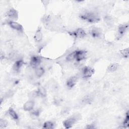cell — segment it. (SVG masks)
<instances>
[{
    "mask_svg": "<svg viewBox=\"0 0 129 129\" xmlns=\"http://www.w3.org/2000/svg\"><path fill=\"white\" fill-rule=\"evenodd\" d=\"M78 80V78L76 76L71 77L66 82L67 86L68 88L71 89L73 88L76 84Z\"/></svg>",
    "mask_w": 129,
    "mask_h": 129,
    "instance_id": "obj_13",
    "label": "cell"
},
{
    "mask_svg": "<svg viewBox=\"0 0 129 129\" xmlns=\"http://www.w3.org/2000/svg\"><path fill=\"white\" fill-rule=\"evenodd\" d=\"M45 73V70L42 67H38L35 69V75L37 78H41Z\"/></svg>",
    "mask_w": 129,
    "mask_h": 129,
    "instance_id": "obj_18",
    "label": "cell"
},
{
    "mask_svg": "<svg viewBox=\"0 0 129 129\" xmlns=\"http://www.w3.org/2000/svg\"><path fill=\"white\" fill-rule=\"evenodd\" d=\"M82 76L84 78L88 79L91 77L95 73V70L93 68L86 66L82 69Z\"/></svg>",
    "mask_w": 129,
    "mask_h": 129,
    "instance_id": "obj_3",
    "label": "cell"
},
{
    "mask_svg": "<svg viewBox=\"0 0 129 129\" xmlns=\"http://www.w3.org/2000/svg\"><path fill=\"white\" fill-rule=\"evenodd\" d=\"M34 40L36 43L40 42L43 39V33L41 27H38L34 35Z\"/></svg>",
    "mask_w": 129,
    "mask_h": 129,
    "instance_id": "obj_10",
    "label": "cell"
},
{
    "mask_svg": "<svg viewBox=\"0 0 129 129\" xmlns=\"http://www.w3.org/2000/svg\"><path fill=\"white\" fill-rule=\"evenodd\" d=\"M87 56L86 51L83 50L75 51V60L77 61H81L85 59Z\"/></svg>",
    "mask_w": 129,
    "mask_h": 129,
    "instance_id": "obj_8",
    "label": "cell"
},
{
    "mask_svg": "<svg viewBox=\"0 0 129 129\" xmlns=\"http://www.w3.org/2000/svg\"><path fill=\"white\" fill-rule=\"evenodd\" d=\"M86 128H90V129H92V128H95V125H94L93 124H88L87 125V126L86 127Z\"/></svg>",
    "mask_w": 129,
    "mask_h": 129,
    "instance_id": "obj_25",
    "label": "cell"
},
{
    "mask_svg": "<svg viewBox=\"0 0 129 129\" xmlns=\"http://www.w3.org/2000/svg\"><path fill=\"white\" fill-rule=\"evenodd\" d=\"M8 115L13 120L16 121L19 119V116L17 112L13 107H10L7 111Z\"/></svg>",
    "mask_w": 129,
    "mask_h": 129,
    "instance_id": "obj_14",
    "label": "cell"
},
{
    "mask_svg": "<svg viewBox=\"0 0 129 129\" xmlns=\"http://www.w3.org/2000/svg\"><path fill=\"white\" fill-rule=\"evenodd\" d=\"M93 100V96L91 95H87L85 96L82 99V103L84 104H89Z\"/></svg>",
    "mask_w": 129,
    "mask_h": 129,
    "instance_id": "obj_17",
    "label": "cell"
},
{
    "mask_svg": "<svg viewBox=\"0 0 129 129\" xmlns=\"http://www.w3.org/2000/svg\"><path fill=\"white\" fill-rule=\"evenodd\" d=\"M8 125V123L7 121L4 119L1 118L0 119V128L4 129L6 128Z\"/></svg>",
    "mask_w": 129,
    "mask_h": 129,
    "instance_id": "obj_24",
    "label": "cell"
},
{
    "mask_svg": "<svg viewBox=\"0 0 129 129\" xmlns=\"http://www.w3.org/2000/svg\"><path fill=\"white\" fill-rule=\"evenodd\" d=\"M35 106V102L33 100H29L26 101L23 105V109L26 111H32Z\"/></svg>",
    "mask_w": 129,
    "mask_h": 129,
    "instance_id": "obj_9",
    "label": "cell"
},
{
    "mask_svg": "<svg viewBox=\"0 0 129 129\" xmlns=\"http://www.w3.org/2000/svg\"><path fill=\"white\" fill-rule=\"evenodd\" d=\"M118 67H119V64L118 63L113 62L111 63L108 67L107 70L110 72H114L117 70V69L118 68Z\"/></svg>",
    "mask_w": 129,
    "mask_h": 129,
    "instance_id": "obj_20",
    "label": "cell"
},
{
    "mask_svg": "<svg viewBox=\"0 0 129 129\" xmlns=\"http://www.w3.org/2000/svg\"><path fill=\"white\" fill-rule=\"evenodd\" d=\"M41 61L42 60L40 56L33 55L31 57L30 64L32 68L36 69L37 67H39V65L41 62Z\"/></svg>",
    "mask_w": 129,
    "mask_h": 129,
    "instance_id": "obj_6",
    "label": "cell"
},
{
    "mask_svg": "<svg viewBox=\"0 0 129 129\" xmlns=\"http://www.w3.org/2000/svg\"><path fill=\"white\" fill-rule=\"evenodd\" d=\"M8 24L11 28L16 31L20 32H23L24 31V28L23 26L15 21L9 20L8 22Z\"/></svg>",
    "mask_w": 129,
    "mask_h": 129,
    "instance_id": "obj_4",
    "label": "cell"
},
{
    "mask_svg": "<svg viewBox=\"0 0 129 129\" xmlns=\"http://www.w3.org/2000/svg\"><path fill=\"white\" fill-rule=\"evenodd\" d=\"M81 19L90 23H96L98 22L100 20V17L95 12L92 11H87L83 13L80 16Z\"/></svg>",
    "mask_w": 129,
    "mask_h": 129,
    "instance_id": "obj_1",
    "label": "cell"
},
{
    "mask_svg": "<svg viewBox=\"0 0 129 129\" xmlns=\"http://www.w3.org/2000/svg\"><path fill=\"white\" fill-rule=\"evenodd\" d=\"M121 55L124 58H128L129 56V49L128 47L122 49L119 51Z\"/></svg>",
    "mask_w": 129,
    "mask_h": 129,
    "instance_id": "obj_22",
    "label": "cell"
},
{
    "mask_svg": "<svg viewBox=\"0 0 129 129\" xmlns=\"http://www.w3.org/2000/svg\"><path fill=\"white\" fill-rule=\"evenodd\" d=\"M71 34L76 38H83L86 36L87 33L82 28H78L75 31L71 32Z\"/></svg>",
    "mask_w": 129,
    "mask_h": 129,
    "instance_id": "obj_7",
    "label": "cell"
},
{
    "mask_svg": "<svg viewBox=\"0 0 129 129\" xmlns=\"http://www.w3.org/2000/svg\"><path fill=\"white\" fill-rule=\"evenodd\" d=\"M129 124V115H128V111L126 112L125 118L122 122V127L124 128H127L128 127Z\"/></svg>",
    "mask_w": 129,
    "mask_h": 129,
    "instance_id": "obj_21",
    "label": "cell"
},
{
    "mask_svg": "<svg viewBox=\"0 0 129 129\" xmlns=\"http://www.w3.org/2000/svg\"><path fill=\"white\" fill-rule=\"evenodd\" d=\"M7 16L11 20H17L18 19L19 14L17 10L15 9L12 8L8 10V11L6 12Z\"/></svg>",
    "mask_w": 129,
    "mask_h": 129,
    "instance_id": "obj_5",
    "label": "cell"
},
{
    "mask_svg": "<svg viewBox=\"0 0 129 129\" xmlns=\"http://www.w3.org/2000/svg\"><path fill=\"white\" fill-rule=\"evenodd\" d=\"M55 127V124L53 122L51 121H47L45 122L43 124L42 128L45 129H52Z\"/></svg>",
    "mask_w": 129,
    "mask_h": 129,
    "instance_id": "obj_19",
    "label": "cell"
},
{
    "mask_svg": "<svg viewBox=\"0 0 129 129\" xmlns=\"http://www.w3.org/2000/svg\"><path fill=\"white\" fill-rule=\"evenodd\" d=\"M90 35L93 38H99L102 35V31L99 28L94 27L90 30Z\"/></svg>",
    "mask_w": 129,
    "mask_h": 129,
    "instance_id": "obj_12",
    "label": "cell"
},
{
    "mask_svg": "<svg viewBox=\"0 0 129 129\" xmlns=\"http://www.w3.org/2000/svg\"><path fill=\"white\" fill-rule=\"evenodd\" d=\"M38 96H40L42 98H45L47 96V91L45 88L42 86H39L37 90Z\"/></svg>",
    "mask_w": 129,
    "mask_h": 129,
    "instance_id": "obj_16",
    "label": "cell"
},
{
    "mask_svg": "<svg viewBox=\"0 0 129 129\" xmlns=\"http://www.w3.org/2000/svg\"><path fill=\"white\" fill-rule=\"evenodd\" d=\"M66 60L68 61H72L75 60V51L70 53L66 56Z\"/></svg>",
    "mask_w": 129,
    "mask_h": 129,
    "instance_id": "obj_23",
    "label": "cell"
},
{
    "mask_svg": "<svg viewBox=\"0 0 129 129\" xmlns=\"http://www.w3.org/2000/svg\"><path fill=\"white\" fill-rule=\"evenodd\" d=\"M128 29V24H121L118 27L117 35L119 38H121L125 33L126 32Z\"/></svg>",
    "mask_w": 129,
    "mask_h": 129,
    "instance_id": "obj_11",
    "label": "cell"
},
{
    "mask_svg": "<svg viewBox=\"0 0 129 129\" xmlns=\"http://www.w3.org/2000/svg\"><path fill=\"white\" fill-rule=\"evenodd\" d=\"M80 115L79 114H74L63 121V125L66 128H71L74 125V124L80 119Z\"/></svg>",
    "mask_w": 129,
    "mask_h": 129,
    "instance_id": "obj_2",
    "label": "cell"
},
{
    "mask_svg": "<svg viewBox=\"0 0 129 129\" xmlns=\"http://www.w3.org/2000/svg\"><path fill=\"white\" fill-rule=\"evenodd\" d=\"M23 64H24V61L23 59H20L17 60V61H15V62L14 63L13 66V70L16 72H18L20 70Z\"/></svg>",
    "mask_w": 129,
    "mask_h": 129,
    "instance_id": "obj_15",
    "label": "cell"
}]
</instances>
